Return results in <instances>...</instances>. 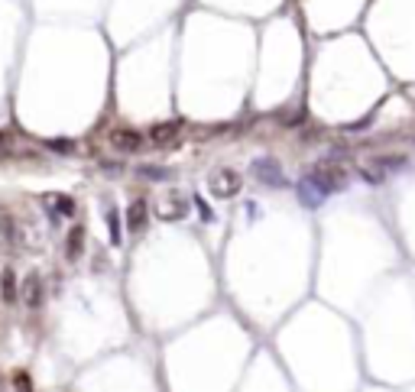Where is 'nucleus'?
Here are the masks:
<instances>
[{
  "instance_id": "nucleus-1",
  "label": "nucleus",
  "mask_w": 415,
  "mask_h": 392,
  "mask_svg": "<svg viewBox=\"0 0 415 392\" xmlns=\"http://www.w3.org/2000/svg\"><path fill=\"white\" fill-rule=\"evenodd\" d=\"M344 185H347V172L341 169V166H318V169H312L302 179V185H299V198L305 201L308 208H315V205H321L328 195H334V192H341Z\"/></svg>"
},
{
  "instance_id": "nucleus-2",
  "label": "nucleus",
  "mask_w": 415,
  "mask_h": 392,
  "mask_svg": "<svg viewBox=\"0 0 415 392\" xmlns=\"http://www.w3.org/2000/svg\"><path fill=\"white\" fill-rule=\"evenodd\" d=\"M240 188H244V175L234 169H218L208 179V192L218 198V201H227V198L240 195Z\"/></svg>"
},
{
  "instance_id": "nucleus-3",
  "label": "nucleus",
  "mask_w": 415,
  "mask_h": 392,
  "mask_svg": "<svg viewBox=\"0 0 415 392\" xmlns=\"http://www.w3.org/2000/svg\"><path fill=\"white\" fill-rule=\"evenodd\" d=\"M188 198H182V195H169V198H159L156 201V218L159 221H185L188 218Z\"/></svg>"
},
{
  "instance_id": "nucleus-4",
  "label": "nucleus",
  "mask_w": 415,
  "mask_h": 392,
  "mask_svg": "<svg viewBox=\"0 0 415 392\" xmlns=\"http://www.w3.org/2000/svg\"><path fill=\"white\" fill-rule=\"evenodd\" d=\"M253 175H257L263 185H273V188H282V185H286L279 159H273V156H260V159L253 162Z\"/></svg>"
},
{
  "instance_id": "nucleus-5",
  "label": "nucleus",
  "mask_w": 415,
  "mask_h": 392,
  "mask_svg": "<svg viewBox=\"0 0 415 392\" xmlns=\"http://www.w3.org/2000/svg\"><path fill=\"white\" fill-rule=\"evenodd\" d=\"M396 169H405V156H383L373 166H364V175H366V182H386L390 172Z\"/></svg>"
},
{
  "instance_id": "nucleus-6",
  "label": "nucleus",
  "mask_w": 415,
  "mask_h": 392,
  "mask_svg": "<svg viewBox=\"0 0 415 392\" xmlns=\"http://www.w3.org/2000/svg\"><path fill=\"white\" fill-rule=\"evenodd\" d=\"M110 143L121 149V153H140L143 149V136L136 133V130H127V127H117L114 133H110Z\"/></svg>"
},
{
  "instance_id": "nucleus-7",
  "label": "nucleus",
  "mask_w": 415,
  "mask_h": 392,
  "mask_svg": "<svg viewBox=\"0 0 415 392\" xmlns=\"http://www.w3.org/2000/svg\"><path fill=\"white\" fill-rule=\"evenodd\" d=\"M42 295H46V289H42V276L39 272H29L23 279V302L26 308H39L42 305Z\"/></svg>"
},
{
  "instance_id": "nucleus-8",
  "label": "nucleus",
  "mask_w": 415,
  "mask_h": 392,
  "mask_svg": "<svg viewBox=\"0 0 415 392\" xmlns=\"http://www.w3.org/2000/svg\"><path fill=\"white\" fill-rule=\"evenodd\" d=\"M179 130H182V123L179 120H159V123L149 127V140L162 146V143H172V140L179 136Z\"/></svg>"
},
{
  "instance_id": "nucleus-9",
  "label": "nucleus",
  "mask_w": 415,
  "mask_h": 392,
  "mask_svg": "<svg viewBox=\"0 0 415 392\" xmlns=\"http://www.w3.org/2000/svg\"><path fill=\"white\" fill-rule=\"evenodd\" d=\"M147 205H143V198H140V201H134V205H130V208H127V227H130V231H143V227H147Z\"/></svg>"
},
{
  "instance_id": "nucleus-10",
  "label": "nucleus",
  "mask_w": 415,
  "mask_h": 392,
  "mask_svg": "<svg viewBox=\"0 0 415 392\" xmlns=\"http://www.w3.org/2000/svg\"><path fill=\"white\" fill-rule=\"evenodd\" d=\"M46 205H49L55 214H62V218H72L75 214V198L72 195H46Z\"/></svg>"
},
{
  "instance_id": "nucleus-11",
  "label": "nucleus",
  "mask_w": 415,
  "mask_h": 392,
  "mask_svg": "<svg viewBox=\"0 0 415 392\" xmlns=\"http://www.w3.org/2000/svg\"><path fill=\"white\" fill-rule=\"evenodd\" d=\"M81 244H85V227H72V231H68V240H65V253H68V259L81 257Z\"/></svg>"
},
{
  "instance_id": "nucleus-12",
  "label": "nucleus",
  "mask_w": 415,
  "mask_h": 392,
  "mask_svg": "<svg viewBox=\"0 0 415 392\" xmlns=\"http://www.w3.org/2000/svg\"><path fill=\"white\" fill-rule=\"evenodd\" d=\"M0 298L7 305H13V298H16V276H13V270L0 272Z\"/></svg>"
},
{
  "instance_id": "nucleus-13",
  "label": "nucleus",
  "mask_w": 415,
  "mask_h": 392,
  "mask_svg": "<svg viewBox=\"0 0 415 392\" xmlns=\"http://www.w3.org/2000/svg\"><path fill=\"white\" fill-rule=\"evenodd\" d=\"M0 237H3V244H20V227H16V221H13L10 214H3L0 218Z\"/></svg>"
},
{
  "instance_id": "nucleus-14",
  "label": "nucleus",
  "mask_w": 415,
  "mask_h": 392,
  "mask_svg": "<svg viewBox=\"0 0 415 392\" xmlns=\"http://www.w3.org/2000/svg\"><path fill=\"white\" fill-rule=\"evenodd\" d=\"M108 233H110V244L121 246V240H123V233H121V218H117V211H114V208H108Z\"/></svg>"
},
{
  "instance_id": "nucleus-15",
  "label": "nucleus",
  "mask_w": 415,
  "mask_h": 392,
  "mask_svg": "<svg viewBox=\"0 0 415 392\" xmlns=\"http://www.w3.org/2000/svg\"><path fill=\"white\" fill-rule=\"evenodd\" d=\"M46 146H49V149H55V153H72V149H75V143H72V140H49Z\"/></svg>"
},
{
  "instance_id": "nucleus-16",
  "label": "nucleus",
  "mask_w": 415,
  "mask_h": 392,
  "mask_svg": "<svg viewBox=\"0 0 415 392\" xmlns=\"http://www.w3.org/2000/svg\"><path fill=\"white\" fill-rule=\"evenodd\" d=\"M16 389H33V382H29V376H26V373H20V376H16Z\"/></svg>"
},
{
  "instance_id": "nucleus-17",
  "label": "nucleus",
  "mask_w": 415,
  "mask_h": 392,
  "mask_svg": "<svg viewBox=\"0 0 415 392\" xmlns=\"http://www.w3.org/2000/svg\"><path fill=\"white\" fill-rule=\"evenodd\" d=\"M143 175H149V179H166V172H162V169H153V166H147V169H143Z\"/></svg>"
}]
</instances>
